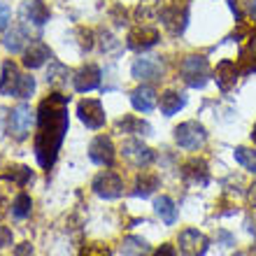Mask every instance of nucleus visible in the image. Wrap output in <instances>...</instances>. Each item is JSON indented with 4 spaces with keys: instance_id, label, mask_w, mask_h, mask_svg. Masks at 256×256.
Masks as SVG:
<instances>
[{
    "instance_id": "1",
    "label": "nucleus",
    "mask_w": 256,
    "mask_h": 256,
    "mask_svg": "<svg viewBox=\"0 0 256 256\" xmlns=\"http://www.w3.org/2000/svg\"><path fill=\"white\" fill-rule=\"evenodd\" d=\"M68 96L52 94L38 108V133H35V158L44 170L56 163L63 138L68 133Z\"/></svg>"
},
{
    "instance_id": "2",
    "label": "nucleus",
    "mask_w": 256,
    "mask_h": 256,
    "mask_svg": "<svg viewBox=\"0 0 256 256\" xmlns=\"http://www.w3.org/2000/svg\"><path fill=\"white\" fill-rule=\"evenodd\" d=\"M180 74L191 88H202L210 80V63L205 56H186L180 63Z\"/></svg>"
},
{
    "instance_id": "3",
    "label": "nucleus",
    "mask_w": 256,
    "mask_h": 256,
    "mask_svg": "<svg viewBox=\"0 0 256 256\" xmlns=\"http://www.w3.org/2000/svg\"><path fill=\"white\" fill-rule=\"evenodd\" d=\"M175 140L184 149H198L205 144L208 133H205V128L198 122H184L175 128Z\"/></svg>"
},
{
    "instance_id": "4",
    "label": "nucleus",
    "mask_w": 256,
    "mask_h": 256,
    "mask_svg": "<svg viewBox=\"0 0 256 256\" xmlns=\"http://www.w3.org/2000/svg\"><path fill=\"white\" fill-rule=\"evenodd\" d=\"M91 189H94V194L98 196V198L114 200V198H119V196L124 194V182H122V177L119 175L105 170V172H100V175H96Z\"/></svg>"
},
{
    "instance_id": "5",
    "label": "nucleus",
    "mask_w": 256,
    "mask_h": 256,
    "mask_svg": "<svg viewBox=\"0 0 256 256\" xmlns=\"http://www.w3.org/2000/svg\"><path fill=\"white\" fill-rule=\"evenodd\" d=\"M77 116L91 130H98V128L105 126V110H102L100 100H94V98H86L77 105Z\"/></svg>"
},
{
    "instance_id": "6",
    "label": "nucleus",
    "mask_w": 256,
    "mask_h": 256,
    "mask_svg": "<svg viewBox=\"0 0 256 256\" xmlns=\"http://www.w3.org/2000/svg\"><path fill=\"white\" fill-rule=\"evenodd\" d=\"M30 126H33V110L28 102H19L10 114V130L16 140H24L30 133Z\"/></svg>"
},
{
    "instance_id": "7",
    "label": "nucleus",
    "mask_w": 256,
    "mask_h": 256,
    "mask_svg": "<svg viewBox=\"0 0 256 256\" xmlns=\"http://www.w3.org/2000/svg\"><path fill=\"white\" fill-rule=\"evenodd\" d=\"M210 247V240L202 236L200 230L186 228L180 233V252L182 256H202Z\"/></svg>"
},
{
    "instance_id": "8",
    "label": "nucleus",
    "mask_w": 256,
    "mask_h": 256,
    "mask_svg": "<svg viewBox=\"0 0 256 256\" xmlns=\"http://www.w3.org/2000/svg\"><path fill=\"white\" fill-rule=\"evenodd\" d=\"M88 158L98 166H112L114 163V144L110 140L108 135H98L94 142H91V147H88Z\"/></svg>"
},
{
    "instance_id": "9",
    "label": "nucleus",
    "mask_w": 256,
    "mask_h": 256,
    "mask_svg": "<svg viewBox=\"0 0 256 256\" xmlns=\"http://www.w3.org/2000/svg\"><path fill=\"white\" fill-rule=\"evenodd\" d=\"M122 154L126 156L133 166H138V168L149 166V163L154 161V152H152L147 144H142L140 140H126L122 147Z\"/></svg>"
},
{
    "instance_id": "10",
    "label": "nucleus",
    "mask_w": 256,
    "mask_h": 256,
    "mask_svg": "<svg viewBox=\"0 0 256 256\" xmlns=\"http://www.w3.org/2000/svg\"><path fill=\"white\" fill-rule=\"evenodd\" d=\"M158 42V30L152 26H138L128 33V47L135 52H144V49L154 47Z\"/></svg>"
},
{
    "instance_id": "11",
    "label": "nucleus",
    "mask_w": 256,
    "mask_h": 256,
    "mask_svg": "<svg viewBox=\"0 0 256 256\" xmlns=\"http://www.w3.org/2000/svg\"><path fill=\"white\" fill-rule=\"evenodd\" d=\"M133 77L140 82H147V80H158L163 72V66L156 56H142L138 61L133 63Z\"/></svg>"
},
{
    "instance_id": "12",
    "label": "nucleus",
    "mask_w": 256,
    "mask_h": 256,
    "mask_svg": "<svg viewBox=\"0 0 256 256\" xmlns=\"http://www.w3.org/2000/svg\"><path fill=\"white\" fill-rule=\"evenodd\" d=\"M72 82H74V88H77L80 94L94 91V88H98V84H100V70H98V66L88 63V66L80 68V70L74 72Z\"/></svg>"
},
{
    "instance_id": "13",
    "label": "nucleus",
    "mask_w": 256,
    "mask_h": 256,
    "mask_svg": "<svg viewBox=\"0 0 256 256\" xmlns=\"http://www.w3.org/2000/svg\"><path fill=\"white\" fill-rule=\"evenodd\" d=\"M21 77L24 74L19 72V68L14 61H5L2 63V74H0V94L2 96H16L21 84Z\"/></svg>"
},
{
    "instance_id": "14",
    "label": "nucleus",
    "mask_w": 256,
    "mask_h": 256,
    "mask_svg": "<svg viewBox=\"0 0 256 256\" xmlns=\"http://www.w3.org/2000/svg\"><path fill=\"white\" fill-rule=\"evenodd\" d=\"M49 58H52V49L40 40H33L24 52V66L30 68V70L44 66V61H49Z\"/></svg>"
},
{
    "instance_id": "15",
    "label": "nucleus",
    "mask_w": 256,
    "mask_h": 256,
    "mask_svg": "<svg viewBox=\"0 0 256 256\" xmlns=\"http://www.w3.org/2000/svg\"><path fill=\"white\" fill-rule=\"evenodd\" d=\"M21 14L24 19L35 24V26H44L49 21V7L44 5V0H30L26 5L21 7Z\"/></svg>"
},
{
    "instance_id": "16",
    "label": "nucleus",
    "mask_w": 256,
    "mask_h": 256,
    "mask_svg": "<svg viewBox=\"0 0 256 256\" xmlns=\"http://www.w3.org/2000/svg\"><path fill=\"white\" fill-rule=\"evenodd\" d=\"M158 184H161V180H158L156 172H152V170H142L140 175H138V180H135L133 196H138V198H149V196L158 189Z\"/></svg>"
},
{
    "instance_id": "17",
    "label": "nucleus",
    "mask_w": 256,
    "mask_h": 256,
    "mask_svg": "<svg viewBox=\"0 0 256 256\" xmlns=\"http://www.w3.org/2000/svg\"><path fill=\"white\" fill-rule=\"evenodd\" d=\"M214 77L222 91H230L238 82V66L233 61H222L214 70Z\"/></svg>"
},
{
    "instance_id": "18",
    "label": "nucleus",
    "mask_w": 256,
    "mask_h": 256,
    "mask_svg": "<svg viewBox=\"0 0 256 256\" xmlns=\"http://www.w3.org/2000/svg\"><path fill=\"white\" fill-rule=\"evenodd\" d=\"M130 102L138 112H152L156 108V91L152 86H138L130 94Z\"/></svg>"
},
{
    "instance_id": "19",
    "label": "nucleus",
    "mask_w": 256,
    "mask_h": 256,
    "mask_svg": "<svg viewBox=\"0 0 256 256\" xmlns=\"http://www.w3.org/2000/svg\"><path fill=\"white\" fill-rule=\"evenodd\" d=\"M163 24L170 33H182L184 26H186V10L180 12V5H170L163 10Z\"/></svg>"
},
{
    "instance_id": "20",
    "label": "nucleus",
    "mask_w": 256,
    "mask_h": 256,
    "mask_svg": "<svg viewBox=\"0 0 256 256\" xmlns=\"http://www.w3.org/2000/svg\"><path fill=\"white\" fill-rule=\"evenodd\" d=\"M184 105H186V98H184L182 94H177V91H166V94H161V112L166 116L177 114Z\"/></svg>"
},
{
    "instance_id": "21",
    "label": "nucleus",
    "mask_w": 256,
    "mask_h": 256,
    "mask_svg": "<svg viewBox=\"0 0 256 256\" xmlns=\"http://www.w3.org/2000/svg\"><path fill=\"white\" fill-rule=\"evenodd\" d=\"M184 177L186 180H191L194 184H208V166L202 161H198V158H191L189 163H184Z\"/></svg>"
},
{
    "instance_id": "22",
    "label": "nucleus",
    "mask_w": 256,
    "mask_h": 256,
    "mask_svg": "<svg viewBox=\"0 0 256 256\" xmlns=\"http://www.w3.org/2000/svg\"><path fill=\"white\" fill-rule=\"evenodd\" d=\"M154 208H156V214L163 219V224L172 226V224L177 222V208L168 196H158V198L154 200Z\"/></svg>"
},
{
    "instance_id": "23",
    "label": "nucleus",
    "mask_w": 256,
    "mask_h": 256,
    "mask_svg": "<svg viewBox=\"0 0 256 256\" xmlns=\"http://www.w3.org/2000/svg\"><path fill=\"white\" fill-rule=\"evenodd\" d=\"M240 68L242 72H256V35L240 49Z\"/></svg>"
},
{
    "instance_id": "24",
    "label": "nucleus",
    "mask_w": 256,
    "mask_h": 256,
    "mask_svg": "<svg viewBox=\"0 0 256 256\" xmlns=\"http://www.w3.org/2000/svg\"><path fill=\"white\" fill-rule=\"evenodd\" d=\"M68 77H70V70H68L63 63H52L47 70V84L54 88H63L68 84Z\"/></svg>"
},
{
    "instance_id": "25",
    "label": "nucleus",
    "mask_w": 256,
    "mask_h": 256,
    "mask_svg": "<svg viewBox=\"0 0 256 256\" xmlns=\"http://www.w3.org/2000/svg\"><path fill=\"white\" fill-rule=\"evenodd\" d=\"M26 33H24V28L14 26L10 33L5 35V40H2V44H5L7 52H12V54H19V52H24V47H26Z\"/></svg>"
},
{
    "instance_id": "26",
    "label": "nucleus",
    "mask_w": 256,
    "mask_h": 256,
    "mask_svg": "<svg viewBox=\"0 0 256 256\" xmlns=\"http://www.w3.org/2000/svg\"><path fill=\"white\" fill-rule=\"evenodd\" d=\"M116 128H119V130H124V133L152 135V126H149L147 122H142V119H138V116H124L122 122L116 124Z\"/></svg>"
},
{
    "instance_id": "27",
    "label": "nucleus",
    "mask_w": 256,
    "mask_h": 256,
    "mask_svg": "<svg viewBox=\"0 0 256 256\" xmlns=\"http://www.w3.org/2000/svg\"><path fill=\"white\" fill-rule=\"evenodd\" d=\"M122 254L124 256H147L149 254V244L142 240V238H126L122 242Z\"/></svg>"
},
{
    "instance_id": "28",
    "label": "nucleus",
    "mask_w": 256,
    "mask_h": 256,
    "mask_svg": "<svg viewBox=\"0 0 256 256\" xmlns=\"http://www.w3.org/2000/svg\"><path fill=\"white\" fill-rule=\"evenodd\" d=\"M30 212H33V200H30V196L19 194L12 202V214L16 216V219H26V216H30Z\"/></svg>"
},
{
    "instance_id": "29",
    "label": "nucleus",
    "mask_w": 256,
    "mask_h": 256,
    "mask_svg": "<svg viewBox=\"0 0 256 256\" xmlns=\"http://www.w3.org/2000/svg\"><path fill=\"white\" fill-rule=\"evenodd\" d=\"M30 177H33L30 168H26V166H16V168H10V170H7V175L0 177V180H10V182H14L16 186H26Z\"/></svg>"
},
{
    "instance_id": "30",
    "label": "nucleus",
    "mask_w": 256,
    "mask_h": 256,
    "mask_svg": "<svg viewBox=\"0 0 256 256\" xmlns=\"http://www.w3.org/2000/svg\"><path fill=\"white\" fill-rule=\"evenodd\" d=\"M236 161L247 168L250 172H256V152L254 149H247V147H238L236 149Z\"/></svg>"
},
{
    "instance_id": "31",
    "label": "nucleus",
    "mask_w": 256,
    "mask_h": 256,
    "mask_svg": "<svg viewBox=\"0 0 256 256\" xmlns=\"http://www.w3.org/2000/svg\"><path fill=\"white\" fill-rule=\"evenodd\" d=\"M80 256H110V250H108V244L94 242V244H86V247H82Z\"/></svg>"
},
{
    "instance_id": "32",
    "label": "nucleus",
    "mask_w": 256,
    "mask_h": 256,
    "mask_svg": "<svg viewBox=\"0 0 256 256\" xmlns=\"http://www.w3.org/2000/svg\"><path fill=\"white\" fill-rule=\"evenodd\" d=\"M10 7L5 5V2H0V30L2 28H7V24H10Z\"/></svg>"
},
{
    "instance_id": "33",
    "label": "nucleus",
    "mask_w": 256,
    "mask_h": 256,
    "mask_svg": "<svg viewBox=\"0 0 256 256\" xmlns=\"http://www.w3.org/2000/svg\"><path fill=\"white\" fill-rule=\"evenodd\" d=\"M7 244H12V230L7 226H0V247H7Z\"/></svg>"
},
{
    "instance_id": "34",
    "label": "nucleus",
    "mask_w": 256,
    "mask_h": 256,
    "mask_svg": "<svg viewBox=\"0 0 256 256\" xmlns=\"http://www.w3.org/2000/svg\"><path fill=\"white\" fill-rule=\"evenodd\" d=\"M14 256H33V247L28 242H21L16 250H14Z\"/></svg>"
},
{
    "instance_id": "35",
    "label": "nucleus",
    "mask_w": 256,
    "mask_h": 256,
    "mask_svg": "<svg viewBox=\"0 0 256 256\" xmlns=\"http://www.w3.org/2000/svg\"><path fill=\"white\" fill-rule=\"evenodd\" d=\"M154 256H177V254H175V247H172V244H161V247L154 252Z\"/></svg>"
},
{
    "instance_id": "36",
    "label": "nucleus",
    "mask_w": 256,
    "mask_h": 256,
    "mask_svg": "<svg viewBox=\"0 0 256 256\" xmlns=\"http://www.w3.org/2000/svg\"><path fill=\"white\" fill-rule=\"evenodd\" d=\"M5 122H7V110L0 108V135H2V130H5Z\"/></svg>"
},
{
    "instance_id": "37",
    "label": "nucleus",
    "mask_w": 256,
    "mask_h": 256,
    "mask_svg": "<svg viewBox=\"0 0 256 256\" xmlns=\"http://www.w3.org/2000/svg\"><path fill=\"white\" fill-rule=\"evenodd\" d=\"M250 14H252V19L256 21V0H252L250 2Z\"/></svg>"
},
{
    "instance_id": "38",
    "label": "nucleus",
    "mask_w": 256,
    "mask_h": 256,
    "mask_svg": "<svg viewBox=\"0 0 256 256\" xmlns=\"http://www.w3.org/2000/svg\"><path fill=\"white\" fill-rule=\"evenodd\" d=\"M2 208H5V202H2V198H0V216H2V212H5Z\"/></svg>"
},
{
    "instance_id": "39",
    "label": "nucleus",
    "mask_w": 256,
    "mask_h": 256,
    "mask_svg": "<svg viewBox=\"0 0 256 256\" xmlns=\"http://www.w3.org/2000/svg\"><path fill=\"white\" fill-rule=\"evenodd\" d=\"M252 135H254V142H256V126H254V133H252Z\"/></svg>"
}]
</instances>
